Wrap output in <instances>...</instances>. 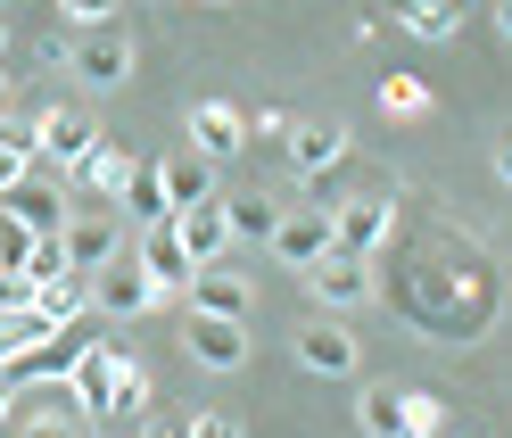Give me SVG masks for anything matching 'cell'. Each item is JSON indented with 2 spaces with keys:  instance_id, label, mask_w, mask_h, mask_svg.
Instances as JSON below:
<instances>
[{
  "instance_id": "obj_1",
  "label": "cell",
  "mask_w": 512,
  "mask_h": 438,
  "mask_svg": "<svg viewBox=\"0 0 512 438\" xmlns=\"http://www.w3.org/2000/svg\"><path fill=\"white\" fill-rule=\"evenodd\" d=\"M83 405L67 397V381H34V389H17L9 405V422H0V438H83Z\"/></svg>"
},
{
  "instance_id": "obj_2",
  "label": "cell",
  "mask_w": 512,
  "mask_h": 438,
  "mask_svg": "<svg viewBox=\"0 0 512 438\" xmlns=\"http://www.w3.org/2000/svg\"><path fill=\"white\" fill-rule=\"evenodd\" d=\"M67 67L83 91H116V83H133V42H124V25H83L75 50H67Z\"/></svg>"
},
{
  "instance_id": "obj_3",
  "label": "cell",
  "mask_w": 512,
  "mask_h": 438,
  "mask_svg": "<svg viewBox=\"0 0 512 438\" xmlns=\"http://www.w3.org/2000/svg\"><path fill=\"white\" fill-rule=\"evenodd\" d=\"M306 290L323 298L331 315H347V306H364L380 290V273H372V257H356V248H323V257L306 265Z\"/></svg>"
},
{
  "instance_id": "obj_4",
  "label": "cell",
  "mask_w": 512,
  "mask_h": 438,
  "mask_svg": "<svg viewBox=\"0 0 512 438\" xmlns=\"http://www.w3.org/2000/svg\"><path fill=\"white\" fill-rule=\"evenodd\" d=\"M83 281H91V315H116V323H133V315H149V306H157L149 273L133 265V248H124V257H108L100 273H83Z\"/></svg>"
},
{
  "instance_id": "obj_5",
  "label": "cell",
  "mask_w": 512,
  "mask_h": 438,
  "mask_svg": "<svg viewBox=\"0 0 512 438\" xmlns=\"http://www.w3.org/2000/svg\"><path fill=\"white\" fill-rule=\"evenodd\" d=\"M182 298H190V315H223V323H248V306H256V290H248V273L240 265H199L182 281Z\"/></svg>"
},
{
  "instance_id": "obj_6",
  "label": "cell",
  "mask_w": 512,
  "mask_h": 438,
  "mask_svg": "<svg viewBox=\"0 0 512 438\" xmlns=\"http://www.w3.org/2000/svg\"><path fill=\"white\" fill-rule=\"evenodd\" d=\"M0 207H9V215H17V224L34 232V240H58V224L75 215V207H67V191H58V182H42L34 166H25V174L9 182V191H0Z\"/></svg>"
},
{
  "instance_id": "obj_7",
  "label": "cell",
  "mask_w": 512,
  "mask_h": 438,
  "mask_svg": "<svg viewBox=\"0 0 512 438\" xmlns=\"http://www.w3.org/2000/svg\"><path fill=\"white\" fill-rule=\"evenodd\" d=\"M91 141H100V124L83 108H34V166H75Z\"/></svg>"
},
{
  "instance_id": "obj_8",
  "label": "cell",
  "mask_w": 512,
  "mask_h": 438,
  "mask_svg": "<svg viewBox=\"0 0 512 438\" xmlns=\"http://www.w3.org/2000/svg\"><path fill=\"white\" fill-rule=\"evenodd\" d=\"M116 364H124V348H116V339H100V331H91L83 348H75V364H67V397L83 405V422H100V405H108V381H116Z\"/></svg>"
},
{
  "instance_id": "obj_9",
  "label": "cell",
  "mask_w": 512,
  "mask_h": 438,
  "mask_svg": "<svg viewBox=\"0 0 512 438\" xmlns=\"http://www.w3.org/2000/svg\"><path fill=\"white\" fill-rule=\"evenodd\" d=\"M389 224H397V207L380 199V191H364V199H331V248H356V257H372V248L389 240Z\"/></svg>"
},
{
  "instance_id": "obj_10",
  "label": "cell",
  "mask_w": 512,
  "mask_h": 438,
  "mask_svg": "<svg viewBox=\"0 0 512 438\" xmlns=\"http://www.w3.org/2000/svg\"><path fill=\"white\" fill-rule=\"evenodd\" d=\"M133 265L149 273V290H157V298H182V281L199 273V265L182 257V240H174V215H166V224H141V240H133Z\"/></svg>"
},
{
  "instance_id": "obj_11",
  "label": "cell",
  "mask_w": 512,
  "mask_h": 438,
  "mask_svg": "<svg viewBox=\"0 0 512 438\" xmlns=\"http://www.w3.org/2000/svg\"><path fill=\"white\" fill-rule=\"evenodd\" d=\"M265 248H273L281 265H298V273H306V265L331 248V207H298V215L281 207V215H273V232H265Z\"/></svg>"
},
{
  "instance_id": "obj_12",
  "label": "cell",
  "mask_w": 512,
  "mask_h": 438,
  "mask_svg": "<svg viewBox=\"0 0 512 438\" xmlns=\"http://www.w3.org/2000/svg\"><path fill=\"white\" fill-rule=\"evenodd\" d=\"M58 257H67V273H100L108 257H124L116 215H67V224H58Z\"/></svg>"
},
{
  "instance_id": "obj_13",
  "label": "cell",
  "mask_w": 512,
  "mask_h": 438,
  "mask_svg": "<svg viewBox=\"0 0 512 438\" xmlns=\"http://www.w3.org/2000/svg\"><path fill=\"white\" fill-rule=\"evenodd\" d=\"M190 149H199L207 166L240 158V149H248V116H240L232 100H199V108H190Z\"/></svg>"
},
{
  "instance_id": "obj_14",
  "label": "cell",
  "mask_w": 512,
  "mask_h": 438,
  "mask_svg": "<svg viewBox=\"0 0 512 438\" xmlns=\"http://www.w3.org/2000/svg\"><path fill=\"white\" fill-rule=\"evenodd\" d=\"M182 348H190V364H207V372H240V364H248V323H223V315H190Z\"/></svg>"
},
{
  "instance_id": "obj_15",
  "label": "cell",
  "mask_w": 512,
  "mask_h": 438,
  "mask_svg": "<svg viewBox=\"0 0 512 438\" xmlns=\"http://www.w3.org/2000/svg\"><path fill=\"white\" fill-rule=\"evenodd\" d=\"M290 348H298L306 372H331V381H339V372H356V356H364L347 323H298V331H290Z\"/></svg>"
},
{
  "instance_id": "obj_16",
  "label": "cell",
  "mask_w": 512,
  "mask_h": 438,
  "mask_svg": "<svg viewBox=\"0 0 512 438\" xmlns=\"http://www.w3.org/2000/svg\"><path fill=\"white\" fill-rule=\"evenodd\" d=\"M174 240H182V257H190V265H215V257H232V224H223V199L182 207V215H174Z\"/></svg>"
},
{
  "instance_id": "obj_17",
  "label": "cell",
  "mask_w": 512,
  "mask_h": 438,
  "mask_svg": "<svg viewBox=\"0 0 512 438\" xmlns=\"http://www.w3.org/2000/svg\"><path fill=\"white\" fill-rule=\"evenodd\" d=\"M281 149H290L298 174H331L347 149H356V133H347V124H290V141H281Z\"/></svg>"
},
{
  "instance_id": "obj_18",
  "label": "cell",
  "mask_w": 512,
  "mask_h": 438,
  "mask_svg": "<svg viewBox=\"0 0 512 438\" xmlns=\"http://www.w3.org/2000/svg\"><path fill=\"white\" fill-rule=\"evenodd\" d=\"M75 174H83V191H91V199H116V191H124V174H133V149H116V141L100 133V141L75 158Z\"/></svg>"
},
{
  "instance_id": "obj_19",
  "label": "cell",
  "mask_w": 512,
  "mask_h": 438,
  "mask_svg": "<svg viewBox=\"0 0 512 438\" xmlns=\"http://www.w3.org/2000/svg\"><path fill=\"white\" fill-rule=\"evenodd\" d=\"M157 174H166V207H174V215H182V207H199V199H215V166L199 158V149H182V158H166Z\"/></svg>"
},
{
  "instance_id": "obj_20",
  "label": "cell",
  "mask_w": 512,
  "mask_h": 438,
  "mask_svg": "<svg viewBox=\"0 0 512 438\" xmlns=\"http://www.w3.org/2000/svg\"><path fill=\"white\" fill-rule=\"evenodd\" d=\"M116 207L133 215V224H166V215H174V207H166V174L133 158V174H124V191H116Z\"/></svg>"
},
{
  "instance_id": "obj_21",
  "label": "cell",
  "mask_w": 512,
  "mask_h": 438,
  "mask_svg": "<svg viewBox=\"0 0 512 438\" xmlns=\"http://www.w3.org/2000/svg\"><path fill=\"white\" fill-rule=\"evenodd\" d=\"M34 315H42V323H75V315H91V281H83V273H50V281H34Z\"/></svg>"
},
{
  "instance_id": "obj_22",
  "label": "cell",
  "mask_w": 512,
  "mask_h": 438,
  "mask_svg": "<svg viewBox=\"0 0 512 438\" xmlns=\"http://www.w3.org/2000/svg\"><path fill=\"white\" fill-rule=\"evenodd\" d=\"M141 414H149V372H141L133 356H124V364H116V381H108L100 422H141Z\"/></svg>"
},
{
  "instance_id": "obj_23",
  "label": "cell",
  "mask_w": 512,
  "mask_h": 438,
  "mask_svg": "<svg viewBox=\"0 0 512 438\" xmlns=\"http://www.w3.org/2000/svg\"><path fill=\"white\" fill-rule=\"evenodd\" d=\"M405 34L413 42H446V34H455V25H463V0H405Z\"/></svg>"
},
{
  "instance_id": "obj_24",
  "label": "cell",
  "mask_w": 512,
  "mask_h": 438,
  "mask_svg": "<svg viewBox=\"0 0 512 438\" xmlns=\"http://www.w3.org/2000/svg\"><path fill=\"white\" fill-rule=\"evenodd\" d=\"M356 422H364V438H405V389H364Z\"/></svg>"
},
{
  "instance_id": "obj_25",
  "label": "cell",
  "mask_w": 512,
  "mask_h": 438,
  "mask_svg": "<svg viewBox=\"0 0 512 438\" xmlns=\"http://www.w3.org/2000/svg\"><path fill=\"white\" fill-rule=\"evenodd\" d=\"M273 215H281V207H273L265 191H240V199H223V224H232V240H265V232H273Z\"/></svg>"
},
{
  "instance_id": "obj_26",
  "label": "cell",
  "mask_w": 512,
  "mask_h": 438,
  "mask_svg": "<svg viewBox=\"0 0 512 438\" xmlns=\"http://www.w3.org/2000/svg\"><path fill=\"white\" fill-rule=\"evenodd\" d=\"M25 257H34V232H25L17 215L0 207V273H25Z\"/></svg>"
},
{
  "instance_id": "obj_27",
  "label": "cell",
  "mask_w": 512,
  "mask_h": 438,
  "mask_svg": "<svg viewBox=\"0 0 512 438\" xmlns=\"http://www.w3.org/2000/svg\"><path fill=\"white\" fill-rule=\"evenodd\" d=\"M422 100H430V91L413 83V75H389V83H380V108H389V116H422Z\"/></svg>"
},
{
  "instance_id": "obj_28",
  "label": "cell",
  "mask_w": 512,
  "mask_h": 438,
  "mask_svg": "<svg viewBox=\"0 0 512 438\" xmlns=\"http://www.w3.org/2000/svg\"><path fill=\"white\" fill-rule=\"evenodd\" d=\"M405 438H438V397L430 389H405Z\"/></svg>"
},
{
  "instance_id": "obj_29",
  "label": "cell",
  "mask_w": 512,
  "mask_h": 438,
  "mask_svg": "<svg viewBox=\"0 0 512 438\" xmlns=\"http://www.w3.org/2000/svg\"><path fill=\"white\" fill-rule=\"evenodd\" d=\"M58 17H67L75 34L83 25H116V0H58Z\"/></svg>"
},
{
  "instance_id": "obj_30",
  "label": "cell",
  "mask_w": 512,
  "mask_h": 438,
  "mask_svg": "<svg viewBox=\"0 0 512 438\" xmlns=\"http://www.w3.org/2000/svg\"><path fill=\"white\" fill-rule=\"evenodd\" d=\"M50 273H67V257H58V240H34V257H25V281H50Z\"/></svg>"
},
{
  "instance_id": "obj_31",
  "label": "cell",
  "mask_w": 512,
  "mask_h": 438,
  "mask_svg": "<svg viewBox=\"0 0 512 438\" xmlns=\"http://www.w3.org/2000/svg\"><path fill=\"white\" fill-rule=\"evenodd\" d=\"M17 306H34V281H25V273H0V315H17Z\"/></svg>"
},
{
  "instance_id": "obj_32",
  "label": "cell",
  "mask_w": 512,
  "mask_h": 438,
  "mask_svg": "<svg viewBox=\"0 0 512 438\" xmlns=\"http://www.w3.org/2000/svg\"><path fill=\"white\" fill-rule=\"evenodd\" d=\"M190 438H240V422H232V414H199V422H190Z\"/></svg>"
},
{
  "instance_id": "obj_33",
  "label": "cell",
  "mask_w": 512,
  "mask_h": 438,
  "mask_svg": "<svg viewBox=\"0 0 512 438\" xmlns=\"http://www.w3.org/2000/svg\"><path fill=\"white\" fill-rule=\"evenodd\" d=\"M25 166H34V158H25V149H17V141H0V191H9V182H17Z\"/></svg>"
},
{
  "instance_id": "obj_34",
  "label": "cell",
  "mask_w": 512,
  "mask_h": 438,
  "mask_svg": "<svg viewBox=\"0 0 512 438\" xmlns=\"http://www.w3.org/2000/svg\"><path fill=\"white\" fill-rule=\"evenodd\" d=\"M141 438H190V422H174V414H157V422H149Z\"/></svg>"
},
{
  "instance_id": "obj_35",
  "label": "cell",
  "mask_w": 512,
  "mask_h": 438,
  "mask_svg": "<svg viewBox=\"0 0 512 438\" xmlns=\"http://www.w3.org/2000/svg\"><path fill=\"white\" fill-rule=\"evenodd\" d=\"M9 405H17V389H9V381H0V422H9Z\"/></svg>"
},
{
  "instance_id": "obj_36",
  "label": "cell",
  "mask_w": 512,
  "mask_h": 438,
  "mask_svg": "<svg viewBox=\"0 0 512 438\" xmlns=\"http://www.w3.org/2000/svg\"><path fill=\"white\" fill-rule=\"evenodd\" d=\"M0 100H9V67H0Z\"/></svg>"
},
{
  "instance_id": "obj_37",
  "label": "cell",
  "mask_w": 512,
  "mask_h": 438,
  "mask_svg": "<svg viewBox=\"0 0 512 438\" xmlns=\"http://www.w3.org/2000/svg\"><path fill=\"white\" fill-rule=\"evenodd\" d=\"M0 58H9V25H0Z\"/></svg>"
}]
</instances>
